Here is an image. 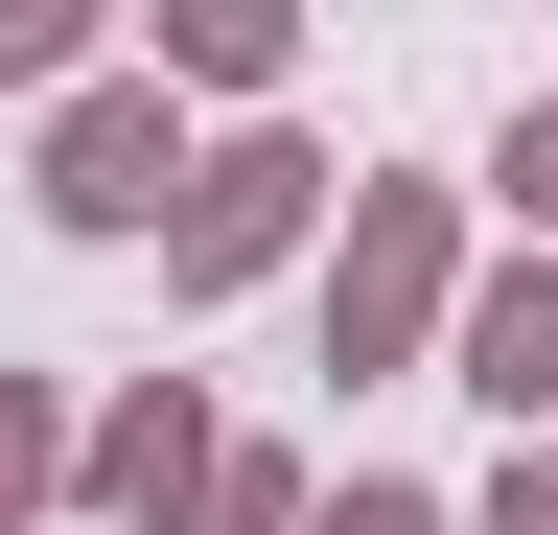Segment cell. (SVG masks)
<instances>
[{
    "label": "cell",
    "mask_w": 558,
    "mask_h": 535,
    "mask_svg": "<svg viewBox=\"0 0 558 535\" xmlns=\"http://www.w3.org/2000/svg\"><path fill=\"white\" fill-rule=\"evenodd\" d=\"M326 535H442V512H418V489H349V512H326Z\"/></svg>",
    "instance_id": "5"
},
{
    "label": "cell",
    "mask_w": 558,
    "mask_h": 535,
    "mask_svg": "<svg viewBox=\"0 0 558 535\" xmlns=\"http://www.w3.org/2000/svg\"><path fill=\"white\" fill-rule=\"evenodd\" d=\"M512 535H558V489H512Z\"/></svg>",
    "instance_id": "8"
},
{
    "label": "cell",
    "mask_w": 558,
    "mask_h": 535,
    "mask_svg": "<svg viewBox=\"0 0 558 535\" xmlns=\"http://www.w3.org/2000/svg\"><path fill=\"white\" fill-rule=\"evenodd\" d=\"M47 186H70V210H94V233H140V210H163V117H140V94H94V117H70V141H47Z\"/></svg>",
    "instance_id": "1"
},
{
    "label": "cell",
    "mask_w": 558,
    "mask_h": 535,
    "mask_svg": "<svg viewBox=\"0 0 558 535\" xmlns=\"http://www.w3.org/2000/svg\"><path fill=\"white\" fill-rule=\"evenodd\" d=\"M47 47H70V24H47V0H0V71H47Z\"/></svg>",
    "instance_id": "6"
},
{
    "label": "cell",
    "mask_w": 558,
    "mask_h": 535,
    "mask_svg": "<svg viewBox=\"0 0 558 535\" xmlns=\"http://www.w3.org/2000/svg\"><path fill=\"white\" fill-rule=\"evenodd\" d=\"M512 186H535V210H558V141H512Z\"/></svg>",
    "instance_id": "7"
},
{
    "label": "cell",
    "mask_w": 558,
    "mask_h": 535,
    "mask_svg": "<svg viewBox=\"0 0 558 535\" xmlns=\"http://www.w3.org/2000/svg\"><path fill=\"white\" fill-rule=\"evenodd\" d=\"M418 280H442V233L373 210V256H349V350H373V326H418Z\"/></svg>",
    "instance_id": "4"
},
{
    "label": "cell",
    "mask_w": 558,
    "mask_h": 535,
    "mask_svg": "<svg viewBox=\"0 0 558 535\" xmlns=\"http://www.w3.org/2000/svg\"><path fill=\"white\" fill-rule=\"evenodd\" d=\"M465 373L535 420V396H558V280H512V303H488V326H465Z\"/></svg>",
    "instance_id": "3"
},
{
    "label": "cell",
    "mask_w": 558,
    "mask_h": 535,
    "mask_svg": "<svg viewBox=\"0 0 558 535\" xmlns=\"http://www.w3.org/2000/svg\"><path fill=\"white\" fill-rule=\"evenodd\" d=\"M279 210H303V141H233V163L186 186V280H256V256H279Z\"/></svg>",
    "instance_id": "2"
}]
</instances>
